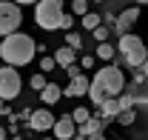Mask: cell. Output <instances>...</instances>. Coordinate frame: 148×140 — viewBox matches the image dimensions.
Segmentation results:
<instances>
[{"instance_id":"cell-1","label":"cell","mask_w":148,"mask_h":140,"mask_svg":"<svg viewBox=\"0 0 148 140\" xmlns=\"http://www.w3.org/2000/svg\"><path fill=\"white\" fill-rule=\"evenodd\" d=\"M37 54V43L32 35H23V32H12L0 40V60L6 66H26L32 63Z\"/></svg>"},{"instance_id":"cell-2","label":"cell","mask_w":148,"mask_h":140,"mask_svg":"<svg viewBox=\"0 0 148 140\" xmlns=\"http://www.w3.org/2000/svg\"><path fill=\"white\" fill-rule=\"evenodd\" d=\"M123 86H125L123 71L117 69V66H106V69H100L91 77V83H88V97H91L94 106H100L106 97H117V94L123 91Z\"/></svg>"},{"instance_id":"cell-3","label":"cell","mask_w":148,"mask_h":140,"mask_svg":"<svg viewBox=\"0 0 148 140\" xmlns=\"http://www.w3.org/2000/svg\"><path fill=\"white\" fill-rule=\"evenodd\" d=\"M63 17V0H37L34 3V23L46 32H57Z\"/></svg>"},{"instance_id":"cell-4","label":"cell","mask_w":148,"mask_h":140,"mask_svg":"<svg viewBox=\"0 0 148 140\" xmlns=\"http://www.w3.org/2000/svg\"><path fill=\"white\" fill-rule=\"evenodd\" d=\"M117 49H120V54H123V60L128 63L131 69H140L143 63H145L148 57V49L145 43H143V37L140 35H120V43H117Z\"/></svg>"},{"instance_id":"cell-5","label":"cell","mask_w":148,"mask_h":140,"mask_svg":"<svg viewBox=\"0 0 148 140\" xmlns=\"http://www.w3.org/2000/svg\"><path fill=\"white\" fill-rule=\"evenodd\" d=\"M20 23H23V12H20L17 3L12 0H0V37L20 32Z\"/></svg>"},{"instance_id":"cell-6","label":"cell","mask_w":148,"mask_h":140,"mask_svg":"<svg viewBox=\"0 0 148 140\" xmlns=\"http://www.w3.org/2000/svg\"><path fill=\"white\" fill-rule=\"evenodd\" d=\"M23 89V80H20V71L14 66H0V100H14Z\"/></svg>"},{"instance_id":"cell-7","label":"cell","mask_w":148,"mask_h":140,"mask_svg":"<svg viewBox=\"0 0 148 140\" xmlns=\"http://www.w3.org/2000/svg\"><path fill=\"white\" fill-rule=\"evenodd\" d=\"M54 120L57 117L49 112V109H32V117H29L26 126H29L32 132H40V134H43V132H49V129L54 126Z\"/></svg>"},{"instance_id":"cell-8","label":"cell","mask_w":148,"mask_h":140,"mask_svg":"<svg viewBox=\"0 0 148 140\" xmlns=\"http://www.w3.org/2000/svg\"><path fill=\"white\" fill-rule=\"evenodd\" d=\"M137 20H140V6H131V9L120 12V15L114 17V26H111V29H114L117 35H128V32H131V26H134Z\"/></svg>"},{"instance_id":"cell-9","label":"cell","mask_w":148,"mask_h":140,"mask_svg":"<svg viewBox=\"0 0 148 140\" xmlns=\"http://www.w3.org/2000/svg\"><path fill=\"white\" fill-rule=\"evenodd\" d=\"M51 132H54L57 140H71L77 134V123L71 120V114H66V117H57L54 126H51Z\"/></svg>"},{"instance_id":"cell-10","label":"cell","mask_w":148,"mask_h":140,"mask_svg":"<svg viewBox=\"0 0 148 140\" xmlns=\"http://www.w3.org/2000/svg\"><path fill=\"white\" fill-rule=\"evenodd\" d=\"M88 83H91V80H88L86 74H77V77H71V83L63 89V94H66V97H86V94H88Z\"/></svg>"},{"instance_id":"cell-11","label":"cell","mask_w":148,"mask_h":140,"mask_svg":"<svg viewBox=\"0 0 148 140\" xmlns=\"http://www.w3.org/2000/svg\"><path fill=\"white\" fill-rule=\"evenodd\" d=\"M117 114H120V100H117V97H106V100L100 103V120L108 123V120H114Z\"/></svg>"},{"instance_id":"cell-12","label":"cell","mask_w":148,"mask_h":140,"mask_svg":"<svg viewBox=\"0 0 148 140\" xmlns=\"http://www.w3.org/2000/svg\"><path fill=\"white\" fill-rule=\"evenodd\" d=\"M40 97H43V103H46V106H54L57 100L63 97V89L57 86V83H46L43 91H40Z\"/></svg>"},{"instance_id":"cell-13","label":"cell","mask_w":148,"mask_h":140,"mask_svg":"<svg viewBox=\"0 0 148 140\" xmlns=\"http://www.w3.org/2000/svg\"><path fill=\"white\" fill-rule=\"evenodd\" d=\"M103 126H106V123L100 120V117H94V114H91L88 120L77 129V134H83V137H91V134H97V132H103Z\"/></svg>"},{"instance_id":"cell-14","label":"cell","mask_w":148,"mask_h":140,"mask_svg":"<svg viewBox=\"0 0 148 140\" xmlns=\"http://www.w3.org/2000/svg\"><path fill=\"white\" fill-rule=\"evenodd\" d=\"M74 54H77L74 49H69V46H60V49L54 52V63L66 69V66H71V63H74Z\"/></svg>"},{"instance_id":"cell-15","label":"cell","mask_w":148,"mask_h":140,"mask_svg":"<svg viewBox=\"0 0 148 140\" xmlns=\"http://www.w3.org/2000/svg\"><path fill=\"white\" fill-rule=\"evenodd\" d=\"M80 23H83V29H86V32H94V29L103 23V17H100V15H94V12H86Z\"/></svg>"},{"instance_id":"cell-16","label":"cell","mask_w":148,"mask_h":140,"mask_svg":"<svg viewBox=\"0 0 148 140\" xmlns=\"http://www.w3.org/2000/svg\"><path fill=\"white\" fill-rule=\"evenodd\" d=\"M114 52H117V49L111 46L108 40H103V43L97 46V57H100V60H111V57H114Z\"/></svg>"},{"instance_id":"cell-17","label":"cell","mask_w":148,"mask_h":140,"mask_svg":"<svg viewBox=\"0 0 148 140\" xmlns=\"http://www.w3.org/2000/svg\"><path fill=\"white\" fill-rule=\"evenodd\" d=\"M117 123H123V126H131V123L137 120V114H134V109H120V114L114 117Z\"/></svg>"},{"instance_id":"cell-18","label":"cell","mask_w":148,"mask_h":140,"mask_svg":"<svg viewBox=\"0 0 148 140\" xmlns=\"http://www.w3.org/2000/svg\"><path fill=\"white\" fill-rule=\"evenodd\" d=\"M88 117H91V112H88L86 106H80V109H74V112H71V120L77 123V126H83V123L88 120Z\"/></svg>"},{"instance_id":"cell-19","label":"cell","mask_w":148,"mask_h":140,"mask_svg":"<svg viewBox=\"0 0 148 140\" xmlns=\"http://www.w3.org/2000/svg\"><path fill=\"white\" fill-rule=\"evenodd\" d=\"M66 46H69V49H74V52H77V49L83 46V37L77 35V32H69V35H66Z\"/></svg>"},{"instance_id":"cell-20","label":"cell","mask_w":148,"mask_h":140,"mask_svg":"<svg viewBox=\"0 0 148 140\" xmlns=\"http://www.w3.org/2000/svg\"><path fill=\"white\" fill-rule=\"evenodd\" d=\"M108 32H111V26H103V23H100L91 35H94V40H97V43H103V40H108Z\"/></svg>"},{"instance_id":"cell-21","label":"cell","mask_w":148,"mask_h":140,"mask_svg":"<svg viewBox=\"0 0 148 140\" xmlns=\"http://www.w3.org/2000/svg\"><path fill=\"white\" fill-rule=\"evenodd\" d=\"M29 83H32V89H34V91H43V86H46L49 80H46V74L40 71V74H32V80H29Z\"/></svg>"},{"instance_id":"cell-22","label":"cell","mask_w":148,"mask_h":140,"mask_svg":"<svg viewBox=\"0 0 148 140\" xmlns=\"http://www.w3.org/2000/svg\"><path fill=\"white\" fill-rule=\"evenodd\" d=\"M71 12H74V15H80V17H83V15L88 12V0H71Z\"/></svg>"},{"instance_id":"cell-23","label":"cell","mask_w":148,"mask_h":140,"mask_svg":"<svg viewBox=\"0 0 148 140\" xmlns=\"http://www.w3.org/2000/svg\"><path fill=\"white\" fill-rule=\"evenodd\" d=\"M57 69V63H54V57H40V71H54Z\"/></svg>"},{"instance_id":"cell-24","label":"cell","mask_w":148,"mask_h":140,"mask_svg":"<svg viewBox=\"0 0 148 140\" xmlns=\"http://www.w3.org/2000/svg\"><path fill=\"white\" fill-rule=\"evenodd\" d=\"M120 109H134V94H117Z\"/></svg>"},{"instance_id":"cell-25","label":"cell","mask_w":148,"mask_h":140,"mask_svg":"<svg viewBox=\"0 0 148 140\" xmlns=\"http://www.w3.org/2000/svg\"><path fill=\"white\" fill-rule=\"evenodd\" d=\"M71 26H74V17H71V15H66V12H63V17H60V29H63V32H69Z\"/></svg>"},{"instance_id":"cell-26","label":"cell","mask_w":148,"mask_h":140,"mask_svg":"<svg viewBox=\"0 0 148 140\" xmlns=\"http://www.w3.org/2000/svg\"><path fill=\"white\" fill-rule=\"evenodd\" d=\"M66 71H69V77H77V74H83L80 63H71V66H66Z\"/></svg>"},{"instance_id":"cell-27","label":"cell","mask_w":148,"mask_h":140,"mask_svg":"<svg viewBox=\"0 0 148 140\" xmlns=\"http://www.w3.org/2000/svg\"><path fill=\"white\" fill-rule=\"evenodd\" d=\"M91 66H94V57H91V54H86V57L80 60V69H91Z\"/></svg>"},{"instance_id":"cell-28","label":"cell","mask_w":148,"mask_h":140,"mask_svg":"<svg viewBox=\"0 0 148 140\" xmlns=\"http://www.w3.org/2000/svg\"><path fill=\"white\" fill-rule=\"evenodd\" d=\"M29 117H32V109L26 106V109H20V114H17V120H23V123H29Z\"/></svg>"},{"instance_id":"cell-29","label":"cell","mask_w":148,"mask_h":140,"mask_svg":"<svg viewBox=\"0 0 148 140\" xmlns=\"http://www.w3.org/2000/svg\"><path fill=\"white\" fill-rule=\"evenodd\" d=\"M12 3H17V6H34L37 0H12Z\"/></svg>"},{"instance_id":"cell-30","label":"cell","mask_w":148,"mask_h":140,"mask_svg":"<svg viewBox=\"0 0 148 140\" xmlns=\"http://www.w3.org/2000/svg\"><path fill=\"white\" fill-rule=\"evenodd\" d=\"M9 137V129H6V126H0V140H6Z\"/></svg>"},{"instance_id":"cell-31","label":"cell","mask_w":148,"mask_h":140,"mask_svg":"<svg viewBox=\"0 0 148 140\" xmlns=\"http://www.w3.org/2000/svg\"><path fill=\"white\" fill-rule=\"evenodd\" d=\"M88 140H106V134H103V132H97V134H91Z\"/></svg>"},{"instance_id":"cell-32","label":"cell","mask_w":148,"mask_h":140,"mask_svg":"<svg viewBox=\"0 0 148 140\" xmlns=\"http://www.w3.org/2000/svg\"><path fill=\"white\" fill-rule=\"evenodd\" d=\"M140 69H143V74H145V80H148V57H145V63H143Z\"/></svg>"},{"instance_id":"cell-33","label":"cell","mask_w":148,"mask_h":140,"mask_svg":"<svg viewBox=\"0 0 148 140\" xmlns=\"http://www.w3.org/2000/svg\"><path fill=\"white\" fill-rule=\"evenodd\" d=\"M71 140H88V137H83V134H74V137Z\"/></svg>"},{"instance_id":"cell-34","label":"cell","mask_w":148,"mask_h":140,"mask_svg":"<svg viewBox=\"0 0 148 140\" xmlns=\"http://www.w3.org/2000/svg\"><path fill=\"white\" fill-rule=\"evenodd\" d=\"M137 6H148V0H137Z\"/></svg>"},{"instance_id":"cell-35","label":"cell","mask_w":148,"mask_h":140,"mask_svg":"<svg viewBox=\"0 0 148 140\" xmlns=\"http://www.w3.org/2000/svg\"><path fill=\"white\" fill-rule=\"evenodd\" d=\"M12 140H23V137H20V134H14V137H12Z\"/></svg>"},{"instance_id":"cell-36","label":"cell","mask_w":148,"mask_h":140,"mask_svg":"<svg viewBox=\"0 0 148 140\" xmlns=\"http://www.w3.org/2000/svg\"><path fill=\"white\" fill-rule=\"evenodd\" d=\"M40 140H54V137H40Z\"/></svg>"},{"instance_id":"cell-37","label":"cell","mask_w":148,"mask_h":140,"mask_svg":"<svg viewBox=\"0 0 148 140\" xmlns=\"http://www.w3.org/2000/svg\"><path fill=\"white\" fill-rule=\"evenodd\" d=\"M94 3H106V0H94Z\"/></svg>"}]
</instances>
